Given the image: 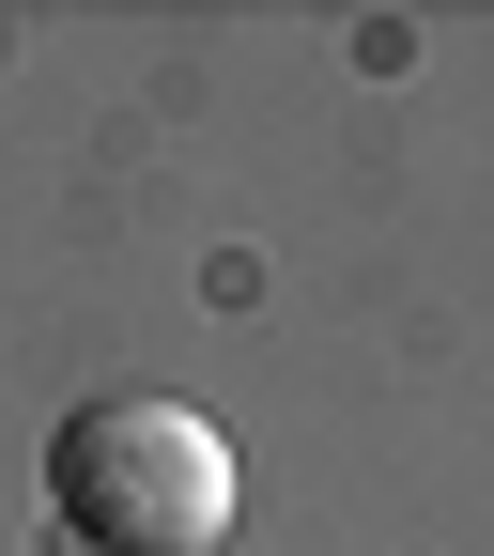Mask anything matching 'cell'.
Returning a JSON list of instances; mask_svg holds the SVG:
<instances>
[{
	"label": "cell",
	"instance_id": "cell-1",
	"mask_svg": "<svg viewBox=\"0 0 494 556\" xmlns=\"http://www.w3.org/2000/svg\"><path fill=\"white\" fill-rule=\"evenodd\" d=\"M232 510H248V479H232V433L201 402L109 387L47 433V526L78 556H217Z\"/></svg>",
	"mask_w": 494,
	"mask_h": 556
}]
</instances>
